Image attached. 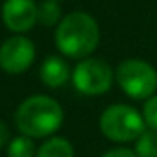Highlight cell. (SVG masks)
Segmentation results:
<instances>
[{
	"mask_svg": "<svg viewBox=\"0 0 157 157\" xmlns=\"http://www.w3.org/2000/svg\"><path fill=\"white\" fill-rule=\"evenodd\" d=\"M64 112L54 98L34 95L17 106L14 122L22 135L31 139H44L56 133L63 125Z\"/></svg>",
	"mask_w": 157,
	"mask_h": 157,
	"instance_id": "6da1fadb",
	"label": "cell"
},
{
	"mask_svg": "<svg viewBox=\"0 0 157 157\" xmlns=\"http://www.w3.org/2000/svg\"><path fill=\"white\" fill-rule=\"evenodd\" d=\"M100 42V27L86 12H71L61 19L56 29L59 52L73 59H86Z\"/></svg>",
	"mask_w": 157,
	"mask_h": 157,
	"instance_id": "7a4b0ae2",
	"label": "cell"
},
{
	"mask_svg": "<svg viewBox=\"0 0 157 157\" xmlns=\"http://www.w3.org/2000/svg\"><path fill=\"white\" fill-rule=\"evenodd\" d=\"M100 130L113 142L137 140L145 130L144 117L130 105H112L100 117Z\"/></svg>",
	"mask_w": 157,
	"mask_h": 157,
	"instance_id": "3957f363",
	"label": "cell"
},
{
	"mask_svg": "<svg viewBox=\"0 0 157 157\" xmlns=\"http://www.w3.org/2000/svg\"><path fill=\"white\" fill-rule=\"evenodd\" d=\"M115 76L122 91L133 100H149L157 90V71L142 59L122 61Z\"/></svg>",
	"mask_w": 157,
	"mask_h": 157,
	"instance_id": "277c9868",
	"label": "cell"
},
{
	"mask_svg": "<svg viewBox=\"0 0 157 157\" xmlns=\"http://www.w3.org/2000/svg\"><path fill=\"white\" fill-rule=\"evenodd\" d=\"M113 69L108 63L96 58H86L76 64L73 71V85L79 93L98 96L106 93L113 85Z\"/></svg>",
	"mask_w": 157,
	"mask_h": 157,
	"instance_id": "5b68a950",
	"label": "cell"
},
{
	"mask_svg": "<svg viewBox=\"0 0 157 157\" xmlns=\"http://www.w3.org/2000/svg\"><path fill=\"white\" fill-rule=\"evenodd\" d=\"M36 48L31 39L24 36L9 37L0 46V68L9 75H21L32 66Z\"/></svg>",
	"mask_w": 157,
	"mask_h": 157,
	"instance_id": "8992f818",
	"label": "cell"
},
{
	"mask_svg": "<svg viewBox=\"0 0 157 157\" xmlns=\"http://www.w3.org/2000/svg\"><path fill=\"white\" fill-rule=\"evenodd\" d=\"M39 5L34 0H5L2 7V19L9 31L22 34L34 27L37 22Z\"/></svg>",
	"mask_w": 157,
	"mask_h": 157,
	"instance_id": "52a82bcc",
	"label": "cell"
},
{
	"mask_svg": "<svg viewBox=\"0 0 157 157\" xmlns=\"http://www.w3.org/2000/svg\"><path fill=\"white\" fill-rule=\"evenodd\" d=\"M41 79L46 86L49 88H59L69 79L71 73H69V66L59 56H49L44 59L41 66Z\"/></svg>",
	"mask_w": 157,
	"mask_h": 157,
	"instance_id": "ba28073f",
	"label": "cell"
},
{
	"mask_svg": "<svg viewBox=\"0 0 157 157\" xmlns=\"http://www.w3.org/2000/svg\"><path fill=\"white\" fill-rule=\"evenodd\" d=\"M36 157H75V149L64 137H52L39 147Z\"/></svg>",
	"mask_w": 157,
	"mask_h": 157,
	"instance_id": "9c48e42d",
	"label": "cell"
},
{
	"mask_svg": "<svg viewBox=\"0 0 157 157\" xmlns=\"http://www.w3.org/2000/svg\"><path fill=\"white\" fill-rule=\"evenodd\" d=\"M36 144L31 137L21 135L12 139L7 147V157H36Z\"/></svg>",
	"mask_w": 157,
	"mask_h": 157,
	"instance_id": "30bf717a",
	"label": "cell"
},
{
	"mask_svg": "<svg viewBox=\"0 0 157 157\" xmlns=\"http://www.w3.org/2000/svg\"><path fill=\"white\" fill-rule=\"evenodd\" d=\"M137 157H157V132L155 130H144L135 140Z\"/></svg>",
	"mask_w": 157,
	"mask_h": 157,
	"instance_id": "8fae6325",
	"label": "cell"
},
{
	"mask_svg": "<svg viewBox=\"0 0 157 157\" xmlns=\"http://www.w3.org/2000/svg\"><path fill=\"white\" fill-rule=\"evenodd\" d=\"M37 21L46 27H51V25H56L58 22H61V9H59V4L56 0H44L39 5Z\"/></svg>",
	"mask_w": 157,
	"mask_h": 157,
	"instance_id": "7c38bea8",
	"label": "cell"
},
{
	"mask_svg": "<svg viewBox=\"0 0 157 157\" xmlns=\"http://www.w3.org/2000/svg\"><path fill=\"white\" fill-rule=\"evenodd\" d=\"M142 117H144L145 125L149 127L150 130H155L157 132V95H154V96H150L149 100H145Z\"/></svg>",
	"mask_w": 157,
	"mask_h": 157,
	"instance_id": "4fadbf2b",
	"label": "cell"
},
{
	"mask_svg": "<svg viewBox=\"0 0 157 157\" xmlns=\"http://www.w3.org/2000/svg\"><path fill=\"white\" fill-rule=\"evenodd\" d=\"M101 157H137V154L125 147H117V149H112L106 154H103Z\"/></svg>",
	"mask_w": 157,
	"mask_h": 157,
	"instance_id": "5bb4252c",
	"label": "cell"
},
{
	"mask_svg": "<svg viewBox=\"0 0 157 157\" xmlns=\"http://www.w3.org/2000/svg\"><path fill=\"white\" fill-rule=\"evenodd\" d=\"M9 137H10L9 127L5 125L4 122H0V149H2V147H5L9 144Z\"/></svg>",
	"mask_w": 157,
	"mask_h": 157,
	"instance_id": "9a60e30c",
	"label": "cell"
},
{
	"mask_svg": "<svg viewBox=\"0 0 157 157\" xmlns=\"http://www.w3.org/2000/svg\"><path fill=\"white\" fill-rule=\"evenodd\" d=\"M56 2H58V0H56Z\"/></svg>",
	"mask_w": 157,
	"mask_h": 157,
	"instance_id": "2e32d148",
	"label": "cell"
}]
</instances>
